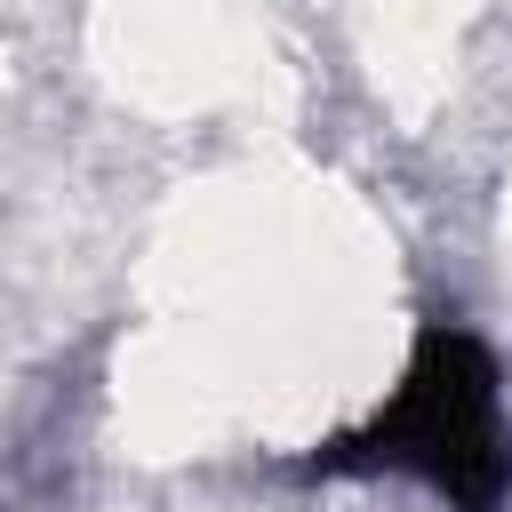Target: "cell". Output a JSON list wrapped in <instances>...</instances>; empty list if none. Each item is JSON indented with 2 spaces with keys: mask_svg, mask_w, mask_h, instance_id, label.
I'll list each match as a JSON object with an SVG mask.
<instances>
[{
  "mask_svg": "<svg viewBox=\"0 0 512 512\" xmlns=\"http://www.w3.org/2000/svg\"><path fill=\"white\" fill-rule=\"evenodd\" d=\"M360 456L432 480L464 512H488L512 488V432H504V400H496L488 352L472 336H432L416 352L408 384L392 392V408L368 424Z\"/></svg>",
  "mask_w": 512,
  "mask_h": 512,
  "instance_id": "cell-1",
  "label": "cell"
}]
</instances>
